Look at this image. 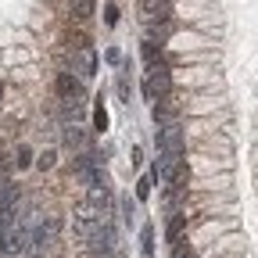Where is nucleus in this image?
Returning a JSON list of instances; mask_svg holds the SVG:
<instances>
[{
  "instance_id": "obj_1",
  "label": "nucleus",
  "mask_w": 258,
  "mask_h": 258,
  "mask_svg": "<svg viewBox=\"0 0 258 258\" xmlns=\"http://www.w3.org/2000/svg\"><path fill=\"white\" fill-rule=\"evenodd\" d=\"M101 208H97L93 201H79L76 208H72V233L86 244L90 237H93V230H97V226H101Z\"/></svg>"
},
{
  "instance_id": "obj_2",
  "label": "nucleus",
  "mask_w": 258,
  "mask_h": 258,
  "mask_svg": "<svg viewBox=\"0 0 258 258\" xmlns=\"http://www.w3.org/2000/svg\"><path fill=\"white\" fill-rule=\"evenodd\" d=\"M165 93H172V76H169V69L165 64H147V79H144V97L147 101H158V97H165Z\"/></svg>"
},
{
  "instance_id": "obj_3",
  "label": "nucleus",
  "mask_w": 258,
  "mask_h": 258,
  "mask_svg": "<svg viewBox=\"0 0 258 258\" xmlns=\"http://www.w3.org/2000/svg\"><path fill=\"white\" fill-rule=\"evenodd\" d=\"M86 244H90V251H93L97 258H108V254L115 251V230H111V222L101 219V226L93 230V237H90Z\"/></svg>"
},
{
  "instance_id": "obj_4",
  "label": "nucleus",
  "mask_w": 258,
  "mask_h": 258,
  "mask_svg": "<svg viewBox=\"0 0 258 258\" xmlns=\"http://www.w3.org/2000/svg\"><path fill=\"white\" fill-rule=\"evenodd\" d=\"M154 140H158V151H183L186 147L183 129L176 122H161V129H154Z\"/></svg>"
},
{
  "instance_id": "obj_5",
  "label": "nucleus",
  "mask_w": 258,
  "mask_h": 258,
  "mask_svg": "<svg viewBox=\"0 0 258 258\" xmlns=\"http://www.w3.org/2000/svg\"><path fill=\"white\" fill-rule=\"evenodd\" d=\"M144 22H165L172 15V0H140Z\"/></svg>"
},
{
  "instance_id": "obj_6",
  "label": "nucleus",
  "mask_w": 258,
  "mask_h": 258,
  "mask_svg": "<svg viewBox=\"0 0 258 258\" xmlns=\"http://www.w3.org/2000/svg\"><path fill=\"white\" fill-rule=\"evenodd\" d=\"M54 86H57V93L64 97V101H76V104L83 101V83H79V79H76L72 72H61Z\"/></svg>"
},
{
  "instance_id": "obj_7",
  "label": "nucleus",
  "mask_w": 258,
  "mask_h": 258,
  "mask_svg": "<svg viewBox=\"0 0 258 258\" xmlns=\"http://www.w3.org/2000/svg\"><path fill=\"white\" fill-rule=\"evenodd\" d=\"M176 115H179V101L172 93H165V97H158L154 101V122L161 125V122H176Z\"/></svg>"
},
{
  "instance_id": "obj_8",
  "label": "nucleus",
  "mask_w": 258,
  "mask_h": 258,
  "mask_svg": "<svg viewBox=\"0 0 258 258\" xmlns=\"http://www.w3.org/2000/svg\"><path fill=\"white\" fill-rule=\"evenodd\" d=\"M72 54H76V72H79L83 79L97 76V54H93V47H79V50H72Z\"/></svg>"
},
{
  "instance_id": "obj_9",
  "label": "nucleus",
  "mask_w": 258,
  "mask_h": 258,
  "mask_svg": "<svg viewBox=\"0 0 258 258\" xmlns=\"http://www.w3.org/2000/svg\"><path fill=\"white\" fill-rule=\"evenodd\" d=\"M86 201H93L97 208H101V215H108V208H111V194H108L104 179H97V183L90 186V198H86Z\"/></svg>"
},
{
  "instance_id": "obj_10",
  "label": "nucleus",
  "mask_w": 258,
  "mask_h": 258,
  "mask_svg": "<svg viewBox=\"0 0 258 258\" xmlns=\"http://www.w3.org/2000/svg\"><path fill=\"white\" fill-rule=\"evenodd\" d=\"M147 25H151V29H147V40H154L158 47L172 36V22H169V18H165V22H147Z\"/></svg>"
},
{
  "instance_id": "obj_11",
  "label": "nucleus",
  "mask_w": 258,
  "mask_h": 258,
  "mask_svg": "<svg viewBox=\"0 0 258 258\" xmlns=\"http://www.w3.org/2000/svg\"><path fill=\"white\" fill-rule=\"evenodd\" d=\"M183 230H186V215H172V219H169V230H165V240L176 247L179 237H183Z\"/></svg>"
},
{
  "instance_id": "obj_12",
  "label": "nucleus",
  "mask_w": 258,
  "mask_h": 258,
  "mask_svg": "<svg viewBox=\"0 0 258 258\" xmlns=\"http://www.w3.org/2000/svg\"><path fill=\"white\" fill-rule=\"evenodd\" d=\"M64 144L79 154V151H86V133H83L79 125H69V129H64Z\"/></svg>"
},
{
  "instance_id": "obj_13",
  "label": "nucleus",
  "mask_w": 258,
  "mask_h": 258,
  "mask_svg": "<svg viewBox=\"0 0 258 258\" xmlns=\"http://www.w3.org/2000/svg\"><path fill=\"white\" fill-rule=\"evenodd\" d=\"M72 18L76 22H90L93 18V0H72Z\"/></svg>"
},
{
  "instance_id": "obj_14",
  "label": "nucleus",
  "mask_w": 258,
  "mask_h": 258,
  "mask_svg": "<svg viewBox=\"0 0 258 258\" xmlns=\"http://www.w3.org/2000/svg\"><path fill=\"white\" fill-rule=\"evenodd\" d=\"M140 244H144V254L151 258V254H154V230H151V226H144V230H140Z\"/></svg>"
},
{
  "instance_id": "obj_15",
  "label": "nucleus",
  "mask_w": 258,
  "mask_h": 258,
  "mask_svg": "<svg viewBox=\"0 0 258 258\" xmlns=\"http://www.w3.org/2000/svg\"><path fill=\"white\" fill-rule=\"evenodd\" d=\"M93 125L101 129V133L108 129V111H104V104H97V108H93Z\"/></svg>"
},
{
  "instance_id": "obj_16",
  "label": "nucleus",
  "mask_w": 258,
  "mask_h": 258,
  "mask_svg": "<svg viewBox=\"0 0 258 258\" xmlns=\"http://www.w3.org/2000/svg\"><path fill=\"white\" fill-rule=\"evenodd\" d=\"M69 47H72V50H79V47H90L86 32H69Z\"/></svg>"
},
{
  "instance_id": "obj_17",
  "label": "nucleus",
  "mask_w": 258,
  "mask_h": 258,
  "mask_svg": "<svg viewBox=\"0 0 258 258\" xmlns=\"http://www.w3.org/2000/svg\"><path fill=\"white\" fill-rule=\"evenodd\" d=\"M15 165H18V169H29V165H32V151H29V147H18V158H15Z\"/></svg>"
},
{
  "instance_id": "obj_18",
  "label": "nucleus",
  "mask_w": 258,
  "mask_h": 258,
  "mask_svg": "<svg viewBox=\"0 0 258 258\" xmlns=\"http://www.w3.org/2000/svg\"><path fill=\"white\" fill-rule=\"evenodd\" d=\"M137 198H140V201H147V198H151V176L137 179Z\"/></svg>"
},
{
  "instance_id": "obj_19",
  "label": "nucleus",
  "mask_w": 258,
  "mask_h": 258,
  "mask_svg": "<svg viewBox=\"0 0 258 258\" xmlns=\"http://www.w3.org/2000/svg\"><path fill=\"white\" fill-rule=\"evenodd\" d=\"M140 50H144V61H147V64H151L154 57H161V54H158V47H154V40H144V47H140Z\"/></svg>"
},
{
  "instance_id": "obj_20",
  "label": "nucleus",
  "mask_w": 258,
  "mask_h": 258,
  "mask_svg": "<svg viewBox=\"0 0 258 258\" xmlns=\"http://www.w3.org/2000/svg\"><path fill=\"white\" fill-rule=\"evenodd\" d=\"M36 165H40L43 172H47V169H54V151H43V154L36 158Z\"/></svg>"
},
{
  "instance_id": "obj_21",
  "label": "nucleus",
  "mask_w": 258,
  "mask_h": 258,
  "mask_svg": "<svg viewBox=\"0 0 258 258\" xmlns=\"http://www.w3.org/2000/svg\"><path fill=\"white\" fill-rule=\"evenodd\" d=\"M104 22H108V25H115V22H118V8H115V4H108V11H104Z\"/></svg>"
},
{
  "instance_id": "obj_22",
  "label": "nucleus",
  "mask_w": 258,
  "mask_h": 258,
  "mask_svg": "<svg viewBox=\"0 0 258 258\" xmlns=\"http://www.w3.org/2000/svg\"><path fill=\"white\" fill-rule=\"evenodd\" d=\"M172 258H198V254H194L190 247H183V244H176V254Z\"/></svg>"
},
{
  "instance_id": "obj_23",
  "label": "nucleus",
  "mask_w": 258,
  "mask_h": 258,
  "mask_svg": "<svg viewBox=\"0 0 258 258\" xmlns=\"http://www.w3.org/2000/svg\"><path fill=\"white\" fill-rule=\"evenodd\" d=\"M118 93H122L125 101H129V79H125V76H118Z\"/></svg>"
},
{
  "instance_id": "obj_24",
  "label": "nucleus",
  "mask_w": 258,
  "mask_h": 258,
  "mask_svg": "<svg viewBox=\"0 0 258 258\" xmlns=\"http://www.w3.org/2000/svg\"><path fill=\"white\" fill-rule=\"evenodd\" d=\"M122 212H125V219H133V212H137V205H133V201H129V198H125V201H122Z\"/></svg>"
},
{
  "instance_id": "obj_25",
  "label": "nucleus",
  "mask_w": 258,
  "mask_h": 258,
  "mask_svg": "<svg viewBox=\"0 0 258 258\" xmlns=\"http://www.w3.org/2000/svg\"><path fill=\"white\" fill-rule=\"evenodd\" d=\"M104 57H108V61H111V64H118V61H122V54H118V50H115V47H111V50H108V54H104Z\"/></svg>"
},
{
  "instance_id": "obj_26",
  "label": "nucleus",
  "mask_w": 258,
  "mask_h": 258,
  "mask_svg": "<svg viewBox=\"0 0 258 258\" xmlns=\"http://www.w3.org/2000/svg\"><path fill=\"white\" fill-rule=\"evenodd\" d=\"M0 97H4V83H0Z\"/></svg>"
}]
</instances>
